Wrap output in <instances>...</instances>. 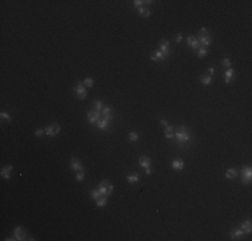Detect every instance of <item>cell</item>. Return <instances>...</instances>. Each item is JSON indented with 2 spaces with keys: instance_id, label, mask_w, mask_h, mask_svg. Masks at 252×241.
I'll return each mask as SVG.
<instances>
[{
  "instance_id": "cell-37",
  "label": "cell",
  "mask_w": 252,
  "mask_h": 241,
  "mask_svg": "<svg viewBox=\"0 0 252 241\" xmlns=\"http://www.w3.org/2000/svg\"><path fill=\"white\" fill-rule=\"evenodd\" d=\"M181 40H182V35H181V34H177V36H176V42L180 43Z\"/></svg>"
},
{
  "instance_id": "cell-38",
  "label": "cell",
  "mask_w": 252,
  "mask_h": 241,
  "mask_svg": "<svg viewBox=\"0 0 252 241\" xmlns=\"http://www.w3.org/2000/svg\"><path fill=\"white\" fill-rule=\"evenodd\" d=\"M160 123L162 125V126H165V127H166V126H168V122H166V119H164V118H162V119H160Z\"/></svg>"
},
{
  "instance_id": "cell-16",
  "label": "cell",
  "mask_w": 252,
  "mask_h": 241,
  "mask_svg": "<svg viewBox=\"0 0 252 241\" xmlns=\"http://www.w3.org/2000/svg\"><path fill=\"white\" fill-rule=\"evenodd\" d=\"M240 229L244 232V233H251L252 232V224H251V221L249 220H247V221H244L243 224L240 225Z\"/></svg>"
},
{
  "instance_id": "cell-9",
  "label": "cell",
  "mask_w": 252,
  "mask_h": 241,
  "mask_svg": "<svg viewBox=\"0 0 252 241\" xmlns=\"http://www.w3.org/2000/svg\"><path fill=\"white\" fill-rule=\"evenodd\" d=\"M14 236L16 237V240H27V234H26V232H24V229L22 228V226H18L15 229V233H14Z\"/></svg>"
},
{
  "instance_id": "cell-36",
  "label": "cell",
  "mask_w": 252,
  "mask_h": 241,
  "mask_svg": "<svg viewBox=\"0 0 252 241\" xmlns=\"http://www.w3.org/2000/svg\"><path fill=\"white\" fill-rule=\"evenodd\" d=\"M43 134H46L43 129H38V130H36V131H35V135H36V137H42Z\"/></svg>"
},
{
  "instance_id": "cell-19",
  "label": "cell",
  "mask_w": 252,
  "mask_h": 241,
  "mask_svg": "<svg viewBox=\"0 0 252 241\" xmlns=\"http://www.w3.org/2000/svg\"><path fill=\"white\" fill-rule=\"evenodd\" d=\"M172 167H173L175 170H181V169H184V161L182 160H175L173 162H172Z\"/></svg>"
},
{
  "instance_id": "cell-40",
  "label": "cell",
  "mask_w": 252,
  "mask_h": 241,
  "mask_svg": "<svg viewBox=\"0 0 252 241\" xmlns=\"http://www.w3.org/2000/svg\"><path fill=\"white\" fill-rule=\"evenodd\" d=\"M145 173H146L147 175L151 174V169H150V167H146V169H145Z\"/></svg>"
},
{
  "instance_id": "cell-34",
  "label": "cell",
  "mask_w": 252,
  "mask_h": 241,
  "mask_svg": "<svg viewBox=\"0 0 252 241\" xmlns=\"http://www.w3.org/2000/svg\"><path fill=\"white\" fill-rule=\"evenodd\" d=\"M0 117L3 118V119H7L8 122L11 120V115H10V114H7V113H1V114H0Z\"/></svg>"
},
{
  "instance_id": "cell-26",
  "label": "cell",
  "mask_w": 252,
  "mask_h": 241,
  "mask_svg": "<svg viewBox=\"0 0 252 241\" xmlns=\"http://www.w3.org/2000/svg\"><path fill=\"white\" fill-rule=\"evenodd\" d=\"M200 81H201V83L202 85H205V86H208L212 82V76L211 75H202L201 78H200Z\"/></svg>"
},
{
  "instance_id": "cell-14",
  "label": "cell",
  "mask_w": 252,
  "mask_h": 241,
  "mask_svg": "<svg viewBox=\"0 0 252 241\" xmlns=\"http://www.w3.org/2000/svg\"><path fill=\"white\" fill-rule=\"evenodd\" d=\"M102 114H103V117L107 118L109 120H113V118H114V115H113V110L110 106H105L103 109H102Z\"/></svg>"
},
{
  "instance_id": "cell-1",
  "label": "cell",
  "mask_w": 252,
  "mask_h": 241,
  "mask_svg": "<svg viewBox=\"0 0 252 241\" xmlns=\"http://www.w3.org/2000/svg\"><path fill=\"white\" fill-rule=\"evenodd\" d=\"M175 137L180 146H182L184 144H188L190 141V134H189V129L186 126H180L179 130L175 133Z\"/></svg>"
},
{
  "instance_id": "cell-7",
  "label": "cell",
  "mask_w": 252,
  "mask_h": 241,
  "mask_svg": "<svg viewBox=\"0 0 252 241\" xmlns=\"http://www.w3.org/2000/svg\"><path fill=\"white\" fill-rule=\"evenodd\" d=\"M160 51L164 54V56H169V54H170V44H169V40L162 39L160 42Z\"/></svg>"
},
{
  "instance_id": "cell-39",
  "label": "cell",
  "mask_w": 252,
  "mask_h": 241,
  "mask_svg": "<svg viewBox=\"0 0 252 241\" xmlns=\"http://www.w3.org/2000/svg\"><path fill=\"white\" fill-rule=\"evenodd\" d=\"M200 34H204V35H206V34H208V30H206L205 27H202L201 30H200Z\"/></svg>"
},
{
  "instance_id": "cell-18",
  "label": "cell",
  "mask_w": 252,
  "mask_h": 241,
  "mask_svg": "<svg viewBox=\"0 0 252 241\" xmlns=\"http://www.w3.org/2000/svg\"><path fill=\"white\" fill-rule=\"evenodd\" d=\"M165 137L169 138V139H172V138L175 137V127H173V126H169V125H168L166 127H165Z\"/></svg>"
},
{
  "instance_id": "cell-29",
  "label": "cell",
  "mask_w": 252,
  "mask_h": 241,
  "mask_svg": "<svg viewBox=\"0 0 252 241\" xmlns=\"http://www.w3.org/2000/svg\"><path fill=\"white\" fill-rule=\"evenodd\" d=\"M75 179H77L78 182L83 181V179H85V171H83V170H82V171H78L77 175H75Z\"/></svg>"
},
{
  "instance_id": "cell-25",
  "label": "cell",
  "mask_w": 252,
  "mask_h": 241,
  "mask_svg": "<svg viewBox=\"0 0 252 241\" xmlns=\"http://www.w3.org/2000/svg\"><path fill=\"white\" fill-rule=\"evenodd\" d=\"M106 204H107V197H106V196H101V197L97 200V206H99V208L105 206Z\"/></svg>"
},
{
  "instance_id": "cell-31",
  "label": "cell",
  "mask_w": 252,
  "mask_h": 241,
  "mask_svg": "<svg viewBox=\"0 0 252 241\" xmlns=\"http://www.w3.org/2000/svg\"><path fill=\"white\" fill-rule=\"evenodd\" d=\"M206 52H208V51H206L205 47H200V48H198V56H200V58H204L206 55Z\"/></svg>"
},
{
  "instance_id": "cell-21",
  "label": "cell",
  "mask_w": 252,
  "mask_h": 241,
  "mask_svg": "<svg viewBox=\"0 0 252 241\" xmlns=\"http://www.w3.org/2000/svg\"><path fill=\"white\" fill-rule=\"evenodd\" d=\"M237 170H235V169H228L227 170V173H225V177L227 178H229V179H232V178H236L237 177Z\"/></svg>"
},
{
  "instance_id": "cell-8",
  "label": "cell",
  "mask_w": 252,
  "mask_h": 241,
  "mask_svg": "<svg viewBox=\"0 0 252 241\" xmlns=\"http://www.w3.org/2000/svg\"><path fill=\"white\" fill-rule=\"evenodd\" d=\"M70 167L73 169L74 171H82L83 170V165H82L81 160H78V158H71V162H70Z\"/></svg>"
},
{
  "instance_id": "cell-35",
  "label": "cell",
  "mask_w": 252,
  "mask_h": 241,
  "mask_svg": "<svg viewBox=\"0 0 252 241\" xmlns=\"http://www.w3.org/2000/svg\"><path fill=\"white\" fill-rule=\"evenodd\" d=\"M133 3H134V5H136V7L141 8V7H142V4H144L145 1H142V0H134V1H133Z\"/></svg>"
},
{
  "instance_id": "cell-20",
  "label": "cell",
  "mask_w": 252,
  "mask_h": 241,
  "mask_svg": "<svg viewBox=\"0 0 252 241\" xmlns=\"http://www.w3.org/2000/svg\"><path fill=\"white\" fill-rule=\"evenodd\" d=\"M233 75H235L233 68H228L227 72H225V83H231V81L233 79Z\"/></svg>"
},
{
  "instance_id": "cell-12",
  "label": "cell",
  "mask_w": 252,
  "mask_h": 241,
  "mask_svg": "<svg viewBox=\"0 0 252 241\" xmlns=\"http://www.w3.org/2000/svg\"><path fill=\"white\" fill-rule=\"evenodd\" d=\"M110 122H111V120H109L107 118H101V119L98 120L97 123V126H98V129H101V130H107L109 129V125H110Z\"/></svg>"
},
{
  "instance_id": "cell-6",
  "label": "cell",
  "mask_w": 252,
  "mask_h": 241,
  "mask_svg": "<svg viewBox=\"0 0 252 241\" xmlns=\"http://www.w3.org/2000/svg\"><path fill=\"white\" fill-rule=\"evenodd\" d=\"M101 113L102 111H97V110H90L89 114H87V119L91 125L97 123L98 120L101 119Z\"/></svg>"
},
{
  "instance_id": "cell-5",
  "label": "cell",
  "mask_w": 252,
  "mask_h": 241,
  "mask_svg": "<svg viewBox=\"0 0 252 241\" xmlns=\"http://www.w3.org/2000/svg\"><path fill=\"white\" fill-rule=\"evenodd\" d=\"M74 93H77V97L78 99H85L86 98V89H85V85H83V82H79L77 85V87L74 89Z\"/></svg>"
},
{
  "instance_id": "cell-33",
  "label": "cell",
  "mask_w": 252,
  "mask_h": 241,
  "mask_svg": "<svg viewBox=\"0 0 252 241\" xmlns=\"http://www.w3.org/2000/svg\"><path fill=\"white\" fill-rule=\"evenodd\" d=\"M223 66H224V67H228V68H231L232 63H231V60H229L228 58H224V59H223Z\"/></svg>"
},
{
  "instance_id": "cell-13",
  "label": "cell",
  "mask_w": 252,
  "mask_h": 241,
  "mask_svg": "<svg viewBox=\"0 0 252 241\" xmlns=\"http://www.w3.org/2000/svg\"><path fill=\"white\" fill-rule=\"evenodd\" d=\"M138 163H140V166H141V167L146 169V167H150L151 161H150V158H149V157L142 156V157H140V161H138Z\"/></svg>"
},
{
  "instance_id": "cell-41",
  "label": "cell",
  "mask_w": 252,
  "mask_h": 241,
  "mask_svg": "<svg viewBox=\"0 0 252 241\" xmlns=\"http://www.w3.org/2000/svg\"><path fill=\"white\" fill-rule=\"evenodd\" d=\"M209 74H211V76L215 74V68H213V67H211V68H209Z\"/></svg>"
},
{
  "instance_id": "cell-2",
  "label": "cell",
  "mask_w": 252,
  "mask_h": 241,
  "mask_svg": "<svg viewBox=\"0 0 252 241\" xmlns=\"http://www.w3.org/2000/svg\"><path fill=\"white\" fill-rule=\"evenodd\" d=\"M98 190L101 193L102 196H110L113 192V185L110 181H101L99 182V186H98Z\"/></svg>"
},
{
  "instance_id": "cell-23",
  "label": "cell",
  "mask_w": 252,
  "mask_h": 241,
  "mask_svg": "<svg viewBox=\"0 0 252 241\" xmlns=\"http://www.w3.org/2000/svg\"><path fill=\"white\" fill-rule=\"evenodd\" d=\"M128 181H129L130 183L140 181V175H138V173H132V174H129V175H128Z\"/></svg>"
},
{
  "instance_id": "cell-22",
  "label": "cell",
  "mask_w": 252,
  "mask_h": 241,
  "mask_svg": "<svg viewBox=\"0 0 252 241\" xmlns=\"http://www.w3.org/2000/svg\"><path fill=\"white\" fill-rule=\"evenodd\" d=\"M243 234H244V232H243V230L239 228V229H235L233 232H231V237L235 238V240H237V238H240Z\"/></svg>"
},
{
  "instance_id": "cell-10",
  "label": "cell",
  "mask_w": 252,
  "mask_h": 241,
  "mask_svg": "<svg viewBox=\"0 0 252 241\" xmlns=\"http://www.w3.org/2000/svg\"><path fill=\"white\" fill-rule=\"evenodd\" d=\"M150 59L153 62H162V60L166 59V56H164V54L161 51H154V52L150 54Z\"/></svg>"
},
{
  "instance_id": "cell-32",
  "label": "cell",
  "mask_w": 252,
  "mask_h": 241,
  "mask_svg": "<svg viewBox=\"0 0 252 241\" xmlns=\"http://www.w3.org/2000/svg\"><path fill=\"white\" fill-rule=\"evenodd\" d=\"M95 110L97 111H102V109H103V105H102V102L101 101H95Z\"/></svg>"
},
{
  "instance_id": "cell-30",
  "label": "cell",
  "mask_w": 252,
  "mask_h": 241,
  "mask_svg": "<svg viewBox=\"0 0 252 241\" xmlns=\"http://www.w3.org/2000/svg\"><path fill=\"white\" fill-rule=\"evenodd\" d=\"M83 85H85V87H93L94 85V82L91 78H86L85 81H83Z\"/></svg>"
},
{
  "instance_id": "cell-24",
  "label": "cell",
  "mask_w": 252,
  "mask_h": 241,
  "mask_svg": "<svg viewBox=\"0 0 252 241\" xmlns=\"http://www.w3.org/2000/svg\"><path fill=\"white\" fill-rule=\"evenodd\" d=\"M138 12H140V15L144 16V18H149V16H150V9H149V8L141 7V8H138Z\"/></svg>"
},
{
  "instance_id": "cell-28",
  "label": "cell",
  "mask_w": 252,
  "mask_h": 241,
  "mask_svg": "<svg viewBox=\"0 0 252 241\" xmlns=\"http://www.w3.org/2000/svg\"><path fill=\"white\" fill-rule=\"evenodd\" d=\"M138 138H140V135H138L137 133H134V131H130V133H129V139L132 141V142H136V141H138Z\"/></svg>"
},
{
  "instance_id": "cell-11",
  "label": "cell",
  "mask_w": 252,
  "mask_h": 241,
  "mask_svg": "<svg viewBox=\"0 0 252 241\" xmlns=\"http://www.w3.org/2000/svg\"><path fill=\"white\" fill-rule=\"evenodd\" d=\"M186 42H188V46H189L192 50H197V48H200V43H198V40L196 39L194 36H188Z\"/></svg>"
},
{
  "instance_id": "cell-4",
  "label": "cell",
  "mask_w": 252,
  "mask_h": 241,
  "mask_svg": "<svg viewBox=\"0 0 252 241\" xmlns=\"http://www.w3.org/2000/svg\"><path fill=\"white\" fill-rule=\"evenodd\" d=\"M59 131H60V125L59 123H52L51 126H48V127L44 129V133H46L47 135H50V137L58 135Z\"/></svg>"
},
{
  "instance_id": "cell-17",
  "label": "cell",
  "mask_w": 252,
  "mask_h": 241,
  "mask_svg": "<svg viewBox=\"0 0 252 241\" xmlns=\"http://www.w3.org/2000/svg\"><path fill=\"white\" fill-rule=\"evenodd\" d=\"M198 43H200V46H201V47H205V48H206V46H209V44H211V36H208V35L200 36Z\"/></svg>"
},
{
  "instance_id": "cell-15",
  "label": "cell",
  "mask_w": 252,
  "mask_h": 241,
  "mask_svg": "<svg viewBox=\"0 0 252 241\" xmlns=\"http://www.w3.org/2000/svg\"><path fill=\"white\" fill-rule=\"evenodd\" d=\"M11 171H12V166L10 165V166H4L1 169V171H0V174H1L3 178L8 179V178H11Z\"/></svg>"
},
{
  "instance_id": "cell-3",
  "label": "cell",
  "mask_w": 252,
  "mask_h": 241,
  "mask_svg": "<svg viewBox=\"0 0 252 241\" xmlns=\"http://www.w3.org/2000/svg\"><path fill=\"white\" fill-rule=\"evenodd\" d=\"M252 179V169L251 166H245L241 170V182L243 183H251Z\"/></svg>"
},
{
  "instance_id": "cell-27",
  "label": "cell",
  "mask_w": 252,
  "mask_h": 241,
  "mask_svg": "<svg viewBox=\"0 0 252 241\" xmlns=\"http://www.w3.org/2000/svg\"><path fill=\"white\" fill-rule=\"evenodd\" d=\"M101 196H102V194L99 193V190H91V192H90V197H91L93 200H95V201H97V200Z\"/></svg>"
}]
</instances>
